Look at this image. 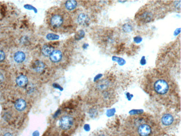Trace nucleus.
<instances>
[{
    "mask_svg": "<svg viewBox=\"0 0 181 136\" xmlns=\"http://www.w3.org/2000/svg\"><path fill=\"white\" fill-rule=\"evenodd\" d=\"M50 25L55 30L67 29L69 26L70 19L67 14L61 10L54 11L50 17Z\"/></svg>",
    "mask_w": 181,
    "mask_h": 136,
    "instance_id": "nucleus-3",
    "label": "nucleus"
},
{
    "mask_svg": "<svg viewBox=\"0 0 181 136\" xmlns=\"http://www.w3.org/2000/svg\"><path fill=\"white\" fill-rule=\"evenodd\" d=\"M5 58V54L4 52L0 50V62L3 61Z\"/></svg>",
    "mask_w": 181,
    "mask_h": 136,
    "instance_id": "nucleus-17",
    "label": "nucleus"
},
{
    "mask_svg": "<svg viewBox=\"0 0 181 136\" xmlns=\"http://www.w3.org/2000/svg\"><path fill=\"white\" fill-rule=\"evenodd\" d=\"M125 127L129 136H152L155 128L152 118L145 115L130 117Z\"/></svg>",
    "mask_w": 181,
    "mask_h": 136,
    "instance_id": "nucleus-2",
    "label": "nucleus"
},
{
    "mask_svg": "<svg viewBox=\"0 0 181 136\" xmlns=\"http://www.w3.org/2000/svg\"><path fill=\"white\" fill-rule=\"evenodd\" d=\"M44 68V63L40 61H36L34 63V69L36 72H41Z\"/></svg>",
    "mask_w": 181,
    "mask_h": 136,
    "instance_id": "nucleus-14",
    "label": "nucleus"
},
{
    "mask_svg": "<svg viewBox=\"0 0 181 136\" xmlns=\"http://www.w3.org/2000/svg\"><path fill=\"white\" fill-rule=\"evenodd\" d=\"M54 51L53 47L49 45H45L42 49V52L45 56H50L52 52Z\"/></svg>",
    "mask_w": 181,
    "mask_h": 136,
    "instance_id": "nucleus-12",
    "label": "nucleus"
},
{
    "mask_svg": "<svg viewBox=\"0 0 181 136\" xmlns=\"http://www.w3.org/2000/svg\"><path fill=\"white\" fill-rule=\"evenodd\" d=\"M74 118L69 115L62 116L59 120V127L63 131H69L74 126Z\"/></svg>",
    "mask_w": 181,
    "mask_h": 136,
    "instance_id": "nucleus-4",
    "label": "nucleus"
},
{
    "mask_svg": "<svg viewBox=\"0 0 181 136\" xmlns=\"http://www.w3.org/2000/svg\"><path fill=\"white\" fill-rule=\"evenodd\" d=\"M138 17L140 19V21L147 23L150 22L152 20L153 16L152 13L150 11H145L143 12H142L140 14V16H138Z\"/></svg>",
    "mask_w": 181,
    "mask_h": 136,
    "instance_id": "nucleus-6",
    "label": "nucleus"
},
{
    "mask_svg": "<svg viewBox=\"0 0 181 136\" xmlns=\"http://www.w3.org/2000/svg\"><path fill=\"white\" fill-rule=\"evenodd\" d=\"M77 5V2L76 1H67L65 3V7L67 10L71 11L74 10Z\"/></svg>",
    "mask_w": 181,
    "mask_h": 136,
    "instance_id": "nucleus-13",
    "label": "nucleus"
},
{
    "mask_svg": "<svg viewBox=\"0 0 181 136\" xmlns=\"http://www.w3.org/2000/svg\"><path fill=\"white\" fill-rule=\"evenodd\" d=\"M47 39H48L49 40H54V39H57L59 37L54 34H49L47 36Z\"/></svg>",
    "mask_w": 181,
    "mask_h": 136,
    "instance_id": "nucleus-16",
    "label": "nucleus"
},
{
    "mask_svg": "<svg viewBox=\"0 0 181 136\" xmlns=\"http://www.w3.org/2000/svg\"><path fill=\"white\" fill-rule=\"evenodd\" d=\"M16 83L20 87H24L28 83V79L26 76L21 75L16 79Z\"/></svg>",
    "mask_w": 181,
    "mask_h": 136,
    "instance_id": "nucleus-9",
    "label": "nucleus"
},
{
    "mask_svg": "<svg viewBox=\"0 0 181 136\" xmlns=\"http://www.w3.org/2000/svg\"><path fill=\"white\" fill-rule=\"evenodd\" d=\"M4 78L3 75L0 73V84L4 81Z\"/></svg>",
    "mask_w": 181,
    "mask_h": 136,
    "instance_id": "nucleus-19",
    "label": "nucleus"
},
{
    "mask_svg": "<svg viewBox=\"0 0 181 136\" xmlns=\"http://www.w3.org/2000/svg\"><path fill=\"white\" fill-rule=\"evenodd\" d=\"M93 136H111L107 131H100L94 135Z\"/></svg>",
    "mask_w": 181,
    "mask_h": 136,
    "instance_id": "nucleus-15",
    "label": "nucleus"
},
{
    "mask_svg": "<svg viewBox=\"0 0 181 136\" xmlns=\"http://www.w3.org/2000/svg\"><path fill=\"white\" fill-rule=\"evenodd\" d=\"M175 117L172 114L165 113L160 117V123L164 127H170L175 123Z\"/></svg>",
    "mask_w": 181,
    "mask_h": 136,
    "instance_id": "nucleus-5",
    "label": "nucleus"
},
{
    "mask_svg": "<svg viewBox=\"0 0 181 136\" xmlns=\"http://www.w3.org/2000/svg\"></svg>",
    "mask_w": 181,
    "mask_h": 136,
    "instance_id": "nucleus-20",
    "label": "nucleus"
},
{
    "mask_svg": "<svg viewBox=\"0 0 181 136\" xmlns=\"http://www.w3.org/2000/svg\"><path fill=\"white\" fill-rule=\"evenodd\" d=\"M89 21V18L88 15L84 13H82L79 15L78 17V23L82 25H87Z\"/></svg>",
    "mask_w": 181,
    "mask_h": 136,
    "instance_id": "nucleus-8",
    "label": "nucleus"
},
{
    "mask_svg": "<svg viewBox=\"0 0 181 136\" xmlns=\"http://www.w3.org/2000/svg\"><path fill=\"white\" fill-rule=\"evenodd\" d=\"M26 103L25 100L22 99H19L16 101L15 107L19 111H22L26 108Z\"/></svg>",
    "mask_w": 181,
    "mask_h": 136,
    "instance_id": "nucleus-10",
    "label": "nucleus"
},
{
    "mask_svg": "<svg viewBox=\"0 0 181 136\" xmlns=\"http://www.w3.org/2000/svg\"><path fill=\"white\" fill-rule=\"evenodd\" d=\"M14 59L17 63H22L25 59V54L22 52H17L14 55Z\"/></svg>",
    "mask_w": 181,
    "mask_h": 136,
    "instance_id": "nucleus-11",
    "label": "nucleus"
},
{
    "mask_svg": "<svg viewBox=\"0 0 181 136\" xmlns=\"http://www.w3.org/2000/svg\"><path fill=\"white\" fill-rule=\"evenodd\" d=\"M50 59L52 62L57 63L59 62L62 58V53L60 50H54L50 55Z\"/></svg>",
    "mask_w": 181,
    "mask_h": 136,
    "instance_id": "nucleus-7",
    "label": "nucleus"
},
{
    "mask_svg": "<svg viewBox=\"0 0 181 136\" xmlns=\"http://www.w3.org/2000/svg\"><path fill=\"white\" fill-rule=\"evenodd\" d=\"M3 136H14L12 133H11L10 132H6L5 133Z\"/></svg>",
    "mask_w": 181,
    "mask_h": 136,
    "instance_id": "nucleus-18",
    "label": "nucleus"
},
{
    "mask_svg": "<svg viewBox=\"0 0 181 136\" xmlns=\"http://www.w3.org/2000/svg\"><path fill=\"white\" fill-rule=\"evenodd\" d=\"M143 88L156 100L167 102L174 94V84L171 78L158 70L147 74L143 81Z\"/></svg>",
    "mask_w": 181,
    "mask_h": 136,
    "instance_id": "nucleus-1",
    "label": "nucleus"
}]
</instances>
